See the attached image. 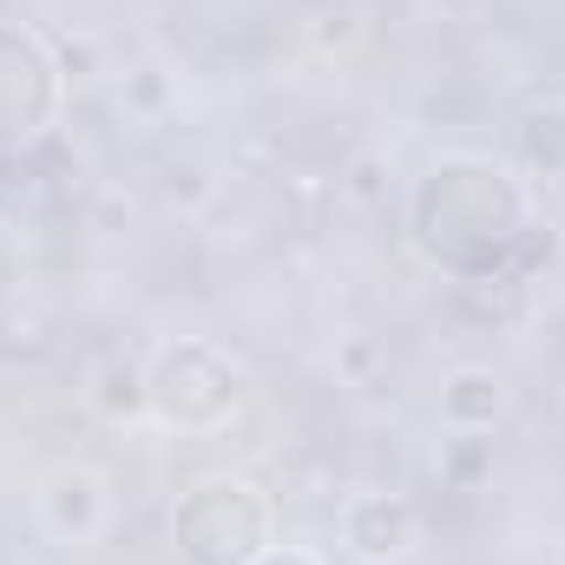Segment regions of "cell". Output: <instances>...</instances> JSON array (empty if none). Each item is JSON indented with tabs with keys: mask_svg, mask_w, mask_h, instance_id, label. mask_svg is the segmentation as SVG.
<instances>
[{
	"mask_svg": "<svg viewBox=\"0 0 565 565\" xmlns=\"http://www.w3.org/2000/svg\"><path fill=\"white\" fill-rule=\"evenodd\" d=\"M408 231L427 264L454 282H507V264L540 231V211L507 158L447 151L408 191Z\"/></svg>",
	"mask_w": 565,
	"mask_h": 565,
	"instance_id": "1",
	"label": "cell"
},
{
	"mask_svg": "<svg viewBox=\"0 0 565 565\" xmlns=\"http://www.w3.org/2000/svg\"><path fill=\"white\" fill-rule=\"evenodd\" d=\"M250 408V382L244 369L204 342V335H184V342H164L151 362H145V415L164 427V434H184V440H217L244 422Z\"/></svg>",
	"mask_w": 565,
	"mask_h": 565,
	"instance_id": "2",
	"label": "cell"
},
{
	"mask_svg": "<svg viewBox=\"0 0 565 565\" xmlns=\"http://www.w3.org/2000/svg\"><path fill=\"white\" fill-rule=\"evenodd\" d=\"M277 546V500L250 473H204L171 507L178 565H257Z\"/></svg>",
	"mask_w": 565,
	"mask_h": 565,
	"instance_id": "3",
	"label": "cell"
},
{
	"mask_svg": "<svg viewBox=\"0 0 565 565\" xmlns=\"http://www.w3.org/2000/svg\"><path fill=\"white\" fill-rule=\"evenodd\" d=\"M60 99H66L60 53L33 26L0 13V158L46 139L60 119Z\"/></svg>",
	"mask_w": 565,
	"mask_h": 565,
	"instance_id": "4",
	"label": "cell"
},
{
	"mask_svg": "<svg viewBox=\"0 0 565 565\" xmlns=\"http://www.w3.org/2000/svg\"><path fill=\"white\" fill-rule=\"evenodd\" d=\"M335 540L355 565H402L422 546V507L395 487H362L335 507Z\"/></svg>",
	"mask_w": 565,
	"mask_h": 565,
	"instance_id": "5",
	"label": "cell"
},
{
	"mask_svg": "<svg viewBox=\"0 0 565 565\" xmlns=\"http://www.w3.org/2000/svg\"><path fill=\"white\" fill-rule=\"evenodd\" d=\"M40 533L53 540V546H93V540H106V526H113V487H106V473L99 467H86V460H66V467H53L46 480H40Z\"/></svg>",
	"mask_w": 565,
	"mask_h": 565,
	"instance_id": "6",
	"label": "cell"
},
{
	"mask_svg": "<svg viewBox=\"0 0 565 565\" xmlns=\"http://www.w3.org/2000/svg\"><path fill=\"white\" fill-rule=\"evenodd\" d=\"M507 415V382L487 369V362H460V369H447V382H440V427L447 434H493Z\"/></svg>",
	"mask_w": 565,
	"mask_h": 565,
	"instance_id": "7",
	"label": "cell"
},
{
	"mask_svg": "<svg viewBox=\"0 0 565 565\" xmlns=\"http://www.w3.org/2000/svg\"><path fill=\"white\" fill-rule=\"evenodd\" d=\"M93 408L106 415V422H139L145 415V369L139 362H99L93 369Z\"/></svg>",
	"mask_w": 565,
	"mask_h": 565,
	"instance_id": "8",
	"label": "cell"
},
{
	"mask_svg": "<svg viewBox=\"0 0 565 565\" xmlns=\"http://www.w3.org/2000/svg\"><path fill=\"white\" fill-rule=\"evenodd\" d=\"M257 565H329V559H322V553H309V546H270Z\"/></svg>",
	"mask_w": 565,
	"mask_h": 565,
	"instance_id": "9",
	"label": "cell"
}]
</instances>
